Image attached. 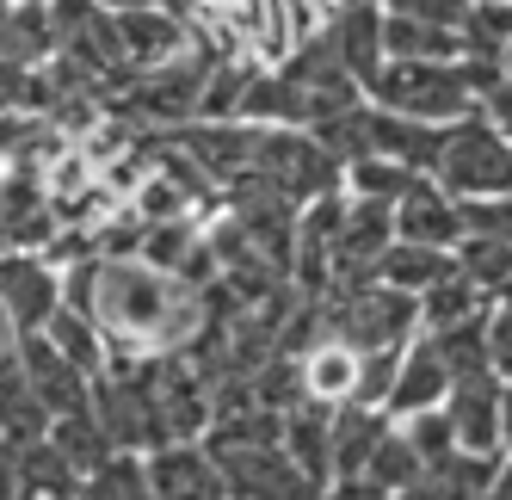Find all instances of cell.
I'll use <instances>...</instances> for the list:
<instances>
[{"label":"cell","instance_id":"cell-34","mask_svg":"<svg viewBox=\"0 0 512 500\" xmlns=\"http://www.w3.org/2000/svg\"><path fill=\"white\" fill-rule=\"evenodd\" d=\"M7 7H44V0H7Z\"/></svg>","mask_w":512,"mask_h":500},{"label":"cell","instance_id":"cell-38","mask_svg":"<svg viewBox=\"0 0 512 500\" xmlns=\"http://www.w3.org/2000/svg\"><path fill=\"white\" fill-rule=\"evenodd\" d=\"M0 173H7V161H0Z\"/></svg>","mask_w":512,"mask_h":500},{"label":"cell","instance_id":"cell-3","mask_svg":"<svg viewBox=\"0 0 512 500\" xmlns=\"http://www.w3.org/2000/svg\"><path fill=\"white\" fill-rule=\"evenodd\" d=\"M432 180L451 198H506L512 192V149H506V136L488 124L482 105H475L469 118L445 124V149H438Z\"/></svg>","mask_w":512,"mask_h":500},{"label":"cell","instance_id":"cell-15","mask_svg":"<svg viewBox=\"0 0 512 500\" xmlns=\"http://www.w3.org/2000/svg\"><path fill=\"white\" fill-rule=\"evenodd\" d=\"M389 426L395 420L383 408H364V402L334 408V482H358L364 476V463H371V451L383 445Z\"/></svg>","mask_w":512,"mask_h":500},{"label":"cell","instance_id":"cell-8","mask_svg":"<svg viewBox=\"0 0 512 500\" xmlns=\"http://www.w3.org/2000/svg\"><path fill=\"white\" fill-rule=\"evenodd\" d=\"M112 25H118L124 62L136 68V75L192 50V19H186V7H173V0H155V7H124V13H112Z\"/></svg>","mask_w":512,"mask_h":500},{"label":"cell","instance_id":"cell-2","mask_svg":"<svg viewBox=\"0 0 512 500\" xmlns=\"http://www.w3.org/2000/svg\"><path fill=\"white\" fill-rule=\"evenodd\" d=\"M321 321L334 340H346L358 352H408L420 340V297L395 291V284H377V278L327 284Z\"/></svg>","mask_w":512,"mask_h":500},{"label":"cell","instance_id":"cell-1","mask_svg":"<svg viewBox=\"0 0 512 500\" xmlns=\"http://www.w3.org/2000/svg\"><path fill=\"white\" fill-rule=\"evenodd\" d=\"M500 81V62L494 56H457V62H408V56H389L377 68V81L364 87V99L377 112L395 118H420V124H457L469 118L482 93Z\"/></svg>","mask_w":512,"mask_h":500},{"label":"cell","instance_id":"cell-20","mask_svg":"<svg viewBox=\"0 0 512 500\" xmlns=\"http://www.w3.org/2000/svg\"><path fill=\"white\" fill-rule=\"evenodd\" d=\"M420 476H426V463H420V457H414V445L389 426L383 445L371 451V463H364V476H358V482H371V488H383V494L395 500V494H408Z\"/></svg>","mask_w":512,"mask_h":500},{"label":"cell","instance_id":"cell-18","mask_svg":"<svg viewBox=\"0 0 512 500\" xmlns=\"http://www.w3.org/2000/svg\"><path fill=\"white\" fill-rule=\"evenodd\" d=\"M451 272V254H438V247H414V241H389V254L371 266L377 284H395V291H408L420 297L432 278H445Z\"/></svg>","mask_w":512,"mask_h":500},{"label":"cell","instance_id":"cell-5","mask_svg":"<svg viewBox=\"0 0 512 500\" xmlns=\"http://www.w3.org/2000/svg\"><path fill=\"white\" fill-rule=\"evenodd\" d=\"M500 389H506V383H500L488 365L451 377L445 414H451L457 451H469V457H506V445H500Z\"/></svg>","mask_w":512,"mask_h":500},{"label":"cell","instance_id":"cell-33","mask_svg":"<svg viewBox=\"0 0 512 500\" xmlns=\"http://www.w3.org/2000/svg\"><path fill=\"white\" fill-rule=\"evenodd\" d=\"M315 7H321V13H334V7H352V0H315Z\"/></svg>","mask_w":512,"mask_h":500},{"label":"cell","instance_id":"cell-19","mask_svg":"<svg viewBox=\"0 0 512 500\" xmlns=\"http://www.w3.org/2000/svg\"><path fill=\"white\" fill-rule=\"evenodd\" d=\"M44 439H50L68 463H75L81 476H93L105 457H118L112 439H105V426L93 420V408H87V414H62V420H50V433H44Z\"/></svg>","mask_w":512,"mask_h":500},{"label":"cell","instance_id":"cell-13","mask_svg":"<svg viewBox=\"0 0 512 500\" xmlns=\"http://www.w3.org/2000/svg\"><path fill=\"white\" fill-rule=\"evenodd\" d=\"M284 457L297 463V476L309 488H334V408H315V402H297L284 414V433H278Z\"/></svg>","mask_w":512,"mask_h":500},{"label":"cell","instance_id":"cell-14","mask_svg":"<svg viewBox=\"0 0 512 500\" xmlns=\"http://www.w3.org/2000/svg\"><path fill=\"white\" fill-rule=\"evenodd\" d=\"M445 389H451V371H445V352H438L426 334L401 352V365H395V383H389V402L383 414L401 420V414H420V408H438L445 402Z\"/></svg>","mask_w":512,"mask_h":500},{"label":"cell","instance_id":"cell-35","mask_svg":"<svg viewBox=\"0 0 512 500\" xmlns=\"http://www.w3.org/2000/svg\"><path fill=\"white\" fill-rule=\"evenodd\" d=\"M173 7H210V0H173Z\"/></svg>","mask_w":512,"mask_h":500},{"label":"cell","instance_id":"cell-22","mask_svg":"<svg viewBox=\"0 0 512 500\" xmlns=\"http://www.w3.org/2000/svg\"><path fill=\"white\" fill-rule=\"evenodd\" d=\"M395 433L414 445V457L426 463V470H438V463H451V457H457V433H451L445 402H438V408H420V414H401V420H395Z\"/></svg>","mask_w":512,"mask_h":500},{"label":"cell","instance_id":"cell-17","mask_svg":"<svg viewBox=\"0 0 512 500\" xmlns=\"http://www.w3.org/2000/svg\"><path fill=\"white\" fill-rule=\"evenodd\" d=\"M414 180H426V173H408L401 161H383V155H358L340 167V192L364 204H401L414 192Z\"/></svg>","mask_w":512,"mask_h":500},{"label":"cell","instance_id":"cell-27","mask_svg":"<svg viewBox=\"0 0 512 500\" xmlns=\"http://www.w3.org/2000/svg\"><path fill=\"white\" fill-rule=\"evenodd\" d=\"M19 340H25V334H19V321L0 309V371H13V365H19Z\"/></svg>","mask_w":512,"mask_h":500},{"label":"cell","instance_id":"cell-23","mask_svg":"<svg viewBox=\"0 0 512 500\" xmlns=\"http://www.w3.org/2000/svg\"><path fill=\"white\" fill-rule=\"evenodd\" d=\"M457 204H463V235L512 247V192L506 198H457Z\"/></svg>","mask_w":512,"mask_h":500},{"label":"cell","instance_id":"cell-25","mask_svg":"<svg viewBox=\"0 0 512 500\" xmlns=\"http://www.w3.org/2000/svg\"><path fill=\"white\" fill-rule=\"evenodd\" d=\"M482 340H488V371H494L500 383H512V309H506V303H488Z\"/></svg>","mask_w":512,"mask_h":500},{"label":"cell","instance_id":"cell-7","mask_svg":"<svg viewBox=\"0 0 512 500\" xmlns=\"http://www.w3.org/2000/svg\"><path fill=\"white\" fill-rule=\"evenodd\" d=\"M19 377H25V389L38 396V408H44L50 420L87 414V408H93V377H87L81 365H68L44 334H25V340H19Z\"/></svg>","mask_w":512,"mask_h":500},{"label":"cell","instance_id":"cell-30","mask_svg":"<svg viewBox=\"0 0 512 500\" xmlns=\"http://www.w3.org/2000/svg\"><path fill=\"white\" fill-rule=\"evenodd\" d=\"M105 13H124V7H155V0H99Z\"/></svg>","mask_w":512,"mask_h":500},{"label":"cell","instance_id":"cell-28","mask_svg":"<svg viewBox=\"0 0 512 500\" xmlns=\"http://www.w3.org/2000/svg\"><path fill=\"white\" fill-rule=\"evenodd\" d=\"M500 445L512 451V383L500 389Z\"/></svg>","mask_w":512,"mask_h":500},{"label":"cell","instance_id":"cell-9","mask_svg":"<svg viewBox=\"0 0 512 500\" xmlns=\"http://www.w3.org/2000/svg\"><path fill=\"white\" fill-rule=\"evenodd\" d=\"M0 309L19 321V334L50 328L62 309V272L44 254H0Z\"/></svg>","mask_w":512,"mask_h":500},{"label":"cell","instance_id":"cell-31","mask_svg":"<svg viewBox=\"0 0 512 500\" xmlns=\"http://www.w3.org/2000/svg\"><path fill=\"white\" fill-rule=\"evenodd\" d=\"M500 81H512V44L500 50Z\"/></svg>","mask_w":512,"mask_h":500},{"label":"cell","instance_id":"cell-24","mask_svg":"<svg viewBox=\"0 0 512 500\" xmlns=\"http://www.w3.org/2000/svg\"><path fill=\"white\" fill-rule=\"evenodd\" d=\"M383 13H401V19H426V25H445V31H463L475 0H377Z\"/></svg>","mask_w":512,"mask_h":500},{"label":"cell","instance_id":"cell-16","mask_svg":"<svg viewBox=\"0 0 512 500\" xmlns=\"http://www.w3.org/2000/svg\"><path fill=\"white\" fill-rule=\"evenodd\" d=\"M475 315H488V297L475 291V284L457 272V260H451V272H445V278H432L426 291H420V334L463 328V321H475Z\"/></svg>","mask_w":512,"mask_h":500},{"label":"cell","instance_id":"cell-21","mask_svg":"<svg viewBox=\"0 0 512 500\" xmlns=\"http://www.w3.org/2000/svg\"><path fill=\"white\" fill-rule=\"evenodd\" d=\"M81 500H155V494H149V463H142L136 451L105 457L99 470L81 482Z\"/></svg>","mask_w":512,"mask_h":500},{"label":"cell","instance_id":"cell-6","mask_svg":"<svg viewBox=\"0 0 512 500\" xmlns=\"http://www.w3.org/2000/svg\"><path fill=\"white\" fill-rule=\"evenodd\" d=\"M56 210L44 192V173L7 167L0 173V254H44L56 241Z\"/></svg>","mask_w":512,"mask_h":500},{"label":"cell","instance_id":"cell-36","mask_svg":"<svg viewBox=\"0 0 512 500\" xmlns=\"http://www.w3.org/2000/svg\"><path fill=\"white\" fill-rule=\"evenodd\" d=\"M482 500H512V494H500V488H488V494H482Z\"/></svg>","mask_w":512,"mask_h":500},{"label":"cell","instance_id":"cell-26","mask_svg":"<svg viewBox=\"0 0 512 500\" xmlns=\"http://www.w3.org/2000/svg\"><path fill=\"white\" fill-rule=\"evenodd\" d=\"M482 112H488V124L506 136V149H512V81H494V87L482 93Z\"/></svg>","mask_w":512,"mask_h":500},{"label":"cell","instance_id":"cell-4","mask_svg":"<svg viewBox=\"0 0 512 500\" xmlns=\"http://www.w3.org/2000/svg\"><path fill=\"white\" fill-rule=\"evenodd\" d=\"M315 50L334 62L346 81L371 87L377 68L389 62V56H383V7H377V0H352V7H334V13L321 19V31H315Z\"/></svg>","mask_w":512,"mask_h":500},{"label":"cell","instance_id":"cell-37","mask_svg":"<svg viewBox=\"0 0 512 500\" xmlns=\"http://www.w3.org/2000/svg\"><path fill=\"white\" fill-rule=\"evenodd\" d=\"M7 13H13V7H7V0H0V25H7Z\"/></svg>","mask_w":512,"mask_h":500},{"label":"cell","instance_id":"cell-12","mask_svg":"<svg viewBox=\"0 0 512 500\" xmlns=\"http://www.w3.org/2000/svg\"><path fill=\"white\" fill-rule=\"evenodd\" d=\"M149 463V494L155 500H229L223 470L204 445H161L142 457Z\"/></svg>","mask_w":512,"mask_h":500},{"label":"cell","instance_id":"cell-29","mask_svg":"<svg viewBox=\"0 0 512 500\" xmlns=\"http://www.w3.org/2000/svg\"><path fill=\"white\" fill-rule=\"evenodd\" d=\"M494 488H500V494H512V451L500 457V476H494Z\"/></svg>","mask_w":512,"mask_h":500},{"label":"cell","instance_id":"cell-32","mask_svg":"<svg viewBox=\"0 0 512 500\" xmlns=\"http://www.w3.org/2000/svg\"><path fill=\"white\" fill-rule=\"evenodd\" d=\"M494 303H506V309H512V278H506V284H500V291H494Z\"/></svg>","mask_w":512,"mask_h":500},{"label":"cell","instance_id":"cell-10","mask_svg":"<svg viewBox=\"0 0 512 500\" xmlns=\"http://www.w3.org/2000/svg\"><path fill=\"white\" fill-rule=\"evenodd\" d=\"M297 377H303V402L315 408H352L364 396V352L321 334L309 352H297Z\"/></svg>","mask_w":512,"mask_h":500},{"label":"cell","instance_id":"cell-11","mask_svg":"<svg viewBox=\"0 0 512 500\" xmlns=\"http://www.w3.org/2000/svg\"><path fill=\"white\" fill-rule=\"evenodd\" d=\"M395 241L457 254V241H463V204L438 186V180H414V192L395 204Z\"/></svg>","mask_w":512,"mask_h":500}]
</instances>
